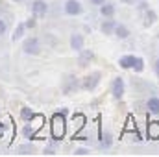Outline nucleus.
<instances>
[{"instance_id":"dca6fc26","label":"nucleus","mask_w":159,"mask_h":157,"mask_svg":"<svg viewBox=\"0 0 159 157\" xmlns=\"http://www.w3.org/2000/svg\"><path fill=\"white\" fill-rule=\"evenodd\" d=\"M115 26H117V20L111 17V19H104L102 20V24H100V32L104 34V35H113V30H115Z\"/></svg>"},{"instance_id":"4468645a","label":"nucleus","mask_w":159,"mask_h":157,"mask_svg":"<svg viewBox=\"0 0 159 157\" xmlns=\"http://www.w3.org/2000/svg\"><path fill=\"white\" fill-rule=\"evenodd\" d=\"M146 137L150 141H157L159 139V122L157 120H150L146 124Z\"/></svg>"},{"instance_id":"bb28decb","label":"nucleus","mask_w":159,"mask_h":157,"mask_svg":"<svg viewBox=\"0 0 159 157\" xmlns=\"http://www.w3.org/2000/svg\"><path fill=\"white\" fill-rule=\"evenodd\" d=\"M43 155H56L57 154V150H56V146L54 144H48V146H44L43 148V152H41Z\"/></svg>"},{"instance_id":"7c9ffc66","label":"nucleus","mask_w":159,"mask_h":157,"mask_svg":"<svg viewBox=\"0 0 159 157\" xmlns=\"http://www.w3.org/2000/svg\"><path fill=\"white\" fill-rule=\"evenodd\" d=\"M4 131H6V126H4V122H0V139L4 137Z\"/></svg>"},{"instance_id":"473e14b6","label":"nucleus","mask_w":159,"mask_h":157,"mask_svg":"<svg viewBox=\"0 0 159 157\" xmlns=\"http://www.w3.org/2000/svg\"><path fill=\"white\" fill-rule=\"evenodd\" d=\"M11 2H15V4H20V2H22V0H11Z\"/></svg>"},{"instance_id":"cd10ccee","label":"nucleus","mask_w":159,"mask_h":157,"mask_svg":"<svg viewBox=\"0 0 159 157\" xmlns=\"http://www.w3.org/2000/svg\"><path fill=\"white\" fill-rule=\"evenodd\" d=\"M74 155H91V148H85V146H78L74 150Z\"/></svg>"},{"instance_id":"9b49d317","label":"nucleus","mask_w":159,"mask_h":157,"mask_svg":"<svg viewBox=\"0 0 159 157\" xmlns=\"http://www.w3.org/2000/svg\"><path fill=\"white\" fill-rule=\"evenodd\" d=\"M113 142H115V139H113V133L109 131V129H106V131H102V135H100V142H98V146L106 152V150H111L113 148Z\"/></svg>"},{"instance_id":"393cba45","label":"nucleus","mask_w":159,"mask_h":157,"mask_svg":"<svg viewBox=\"0 0 159 157\" xmlns=\"http://www.w3.org/2000/svg\"><path fill=\"white\" fill-rule=\"evenodd\" d=\"M24 26H26V30H34V28L37 26V17H35V15L28 17V19L24 20Z\"/></svg>"},{"instance_id":"ddd939ff","label":"nucleus","mask_w":159,"mask_h":157,"mask_svg":"<svg viewBox=\"0 0 159 157\" xmlns=\"http://www.w3.org/2000/svg\"><path fill=\"white\" fill-rule=\"evenodd\" d=\"M113 35H115L119 41H126V39H129V37H131V30H129L126 24L117 22V26H115V30H113Z\"/></svg>"},{"instance_id":"423d86ee","label":"nucleus","mask_w":159,"mask_h":157,"mask_svg":"<svg viewBox=\"0 0 159 157\" xmlns=\"http://www.w3.org/2000/svg\"><path fill=\"white\" fill-rule=\"evenodd\" d=\"M83 11H85V7L80 0H65L63 2V13L67 17H80V15H83Z\"/></svg>"},{"instance_id":"39448f33","label":"nucleus","mask_w":159,"mask_h":157,"mask_svg":"<svg viewBox=\"0 0 159 157\" xmlns=\"http://www.w3.org/2000/svg\"><path fill=\"white\" fill-rule=\"evenodd\" d=\"M109 92L115 100H122L124 94H126V81L122 76H115L109 83Z\"/></svg>"},{"instance_id":"c85d7f7f","label":"nucleus","mask_w":159,"mask_h":157,"mask_svg":"<svg viewBox=\"0 0 159 157\" xmlns=\"http://www.w3.org/2000/svg\"><path fill=\"white\" fill-rule=\"evenodd\" d=\"M152 69H154V74H156V78L159 79V57L154 59V63H152Z\"/></svg>"},{"instance_id":"f8f14e48","label":"nucleus","mask_w":159,"mask_h":157,"mask_svg":"<svg viewBox=\"0 0 159 157\" xmlns=\"http://www.w3.org/2000/svg\"><path fill=\"white\" fill-rule=\"evenodd\" d=\"M157 11L156 9H152V7H148L144 13H143V26L144 28H152L156 22H157Z\"/></svg>"},{"instance_id":"f03ea898","label":"nucleus","mask_w":159,"mask_h":157,"mask_svg":"<svg viewBox=\"0 0 159 157\" xmlns=\"http://www.w3.org/2000/svg\"><path fill=\"white\" fill-rule=\"evenodd\" d=\"M102 81V72L100 70H93L89 74H85L83 78H80V91H85V92H93L98 89Z\"/></svg>"},{"instance_id":"a878e982","label":"nucleus","mask_w":159,"mask_h":157,"mask_svg":"<svg viewBox=\"0 0 159 157\" xmlns=\"http://www.w3.org/2000/svg\"><path fill=\"white\" fill-rule=\"evenodd\" d=\"M7 32H9V24H7V20H6V19H2V17H0V37H4Z\"/></svg>"},{"instance_id":"9d476101","label":"nucleus","mask_w":159,"mask_h":157,"mask_svg":"<svg viewBox=\"0 0 159 157\" xmlns=\"http://www.w3.org/2000/svg\"><path fill=\"white\" fill-rule=\"evenodd\" d=\"M98 13H100V17H104V19H111V17L117 15V6H115L113 2L106 0L102 6H98Z\"/></svg>"},{"instance_id":"b1692460","label":"nucleus","mask_w":159,"mask_h":157,"mask_svg":"<svg viewBox=\"0 0 159 157\" xmlns=\"http://www.w3.org/2000/svg\"><path fill=\"white\" fill-rule=\"evenodd\" d=\"M135 7H137V11L143 15V13L150 7V2H148V0H139V2H135Z\"/></svg>"},{"instance_id":"0eeeda50","label":"nucleus","mask_w":159,"mask_h":157,"mask_svg":"<svg viewBox=\"0 0 159 157\" xmlns=\"http://www.w3.org/2000/svg\"><path fill=\"white\" fill-rule=\"evenodd\" d=\"M48 11H50V6H48L46 0H32V4H30V13L32 15H35L37 19H43V17L48 15Z\"/></svg>"},{"instance_id":"20e7f679","label":"nucleus","mask_w":159,"mask_h":157,"mask_svg":"<svg viewBox=\"0 0 159 157\" xmlns=\"http://www.w3.org/2000/svg\"><path fill=\"white\" fill-rule=\"evenodd\" d=\"M22 52L26 56H39L43 52V44H41V39L32 35V37H26L22 41Z\"/></svg>"},{"instance_id":"a211bd4d","label":"nucleus","mask_w":159,"mask_h":157,"mask_svg":"<svg viewBox=\"0 0 159 157\" xmlns=\"http://www.w3.org/2000/svg\"><path fill=\"white\" fill-rule=\"evenodd\" d=\"M26 26H24V20L22 22H17V26H15V30H13V34H11V41L13 43H17V41L24 39V35H26Z\"/></svg>"},{"instance_id":"c756f323","label":"nucleus","mask_w":159,"mask_h":157,"mask_svg":"<svg viewBox=\"0 0 159 157\" xmlns=\"http://www.w3.org/2000/svg\"><path fill=\"white\" fill-rule=\"evenodd\" d=\"M87 2H89L91 6H94V7H98V6H102V4H104L106 0H87Z\"/></svg>"},{"instance_id":"f257e3e1","label":"nucleus","mask_w":159,"mask_h":157,"mask_svg":"<svg viewBox=\"0 0 159 157\" xmlns=\"http://www.w3.org/2000/svg\"><path fill=\"white\" fill-rule=\"evenodd\" d=\"M67 111H61V113H56L52 120H50V129H52V137L56 141H61L65 137V131H67V120H65Z\"/></svg>"},{"instance_id":"4be33fe9","label":"nucleus","mask_w":159,"mask_h":157,"mask_svg":"<svg viewBox=\"0 0 159 157\" xmlns=\"http://www.w3.org/2000/svg\"><path fill=\"white\" fill-rule=\"evenodd\" d=\"M34 117H35V113H34V109H32V107H20V120L30 122Z\"/></svg>"},{"instance_id":"6ab92c4d","label":"nucleus","mask_w":159,"mask_h":157,"mask_svg":"<svg viewBox=\"0 0 159 157\" xmlns=\"http://www.w3.org/2000/svg\"><path fill=\"white\" fill-rule=\"evenodd\" d=\"M133 61H135V56H133V54L120 56V57H119V67H120V69H124V70H131Z\"/></svg>"},{"instance_id":"2f4dec72","label":"nucleus","mask_w":159,"mask_h":157,"mask_svg":"<svg viewBox=\"0 0 159 157\" xmlns=\"http://www.w3.org/2000/svg\"><path fill=\"white\" fill-rule=\"evenodd\" d=\"M124 4H135V0H122Z\"/></svg>"},{"instance_id":"5701e85b","label":"nucleus","mask_w":159,"mask_h":157,"mask_svg":"<svg viewBox=\"0 0 159 157\" xmlns=\"http://www.w3.org/2000/svg\"><path fill=\"white\" fill-rule=\"evenodd\" d=\"M72 126H74V131H80L85 126V117L83 115H74L72 117Z\"/></svg>"},{"instance_id":"aec40b11","label":"nucleus","mask_w":159,"mask_h":157,"mask_svg":"<svg viewBox=\"0 0 159 157\" xmlns=\"http://www.w3.org/2000/svg\"><path fill=\"white\" fill-rule=\"evenodd\" d=\"M131 70H133L135 74H143V72H144V57H141V56H135V61H133V67H131Z\"/></svg>"},{"instance_id":"412c9836","label":"nucleus","mask_w":159,"mask_h":157,"mask_svg":"<svg viewBox=\"0 0 159 157\" xmlns=\"http://www.w3.org/2000/svg\"><path fill=\"white\" fill-rule=\"evenodd\" d=\"M20 133H22V137H26V139H34V137H35V133H37V129L34 128V124H32V122H26V126L22 128V131H20Z\"/></svg>"},{"instance_id":"6e6552de","label":"nucleus","mask_w":159,"mask_h":157,"mask_svg":"<svg viewBox=\"0 0 159 157\" xmlns=\"http://www.w3.org/2000/svg\"><path fill=\"white\" fill-rule=\"evenodd\" d=\"M69 46H70L72 52L78 54L81 48H85V35H83V34H78V32L70 34V37H69Z\"/></svg>"},{"instance_id":"1a4fd4ad","label":"nucleus","mask_w":159,"mask_h":157,"mask_svg":"<svg viewBox=\"0 0 159 157\" xmlns=\"http://www.w3.org/2000/svg\"><path fill=\"white\" fill-rule=\"evenodd\" d=\"M93 61H94V52H93V50L81 48V50L78 52V67L85 69V67H89Z\"/></svg>"},{"instance_id":"f3484780","label":"nucleus","mask_w":159,"mask_h":157,"mask_svg":"<svg viewBox=\"0 0 159 157\" xmlns=\"http://www.w3.org/2000/svg\"><path fill=\"white\" fill-rule=\"evenodd\" d=\"M17 154L19 155H35L37 154V148L34 142H24V144H19L17 146Z\"/></svg>"},{"instance_id":"7ed1b4c3","label":"nucleus","mask_w":159,"mask_h":157,"mask_svg":"<svg viewBox=\"0 0 159 157\" xmlns=\"http://www.w3.org/2000/svg\"><path fill=\"white\" fill-rule=\"evenodd\" d=\"M78 91H80V78H76L74 74H65L63 79H61V92L65 96H70Z\"/></svg>"},{"instance_id":"2eb2a0df","label":"nucleus","mask_w":159,"mask_h":157,"mask_svg":"<svg viewBox=\"0 0 159 157\" xmlns=\"http://www.w3.org/2000/svg\"><path fill=\"white\" fill-rule=\"evenodd\" d=\"M146 109H148L150 115L159 117V96L157 94H152V96L146 100Z\"/></svg>"}]
</instances>
